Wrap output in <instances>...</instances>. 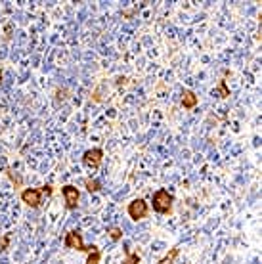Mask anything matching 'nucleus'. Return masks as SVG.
Returning a JSON list of instances; mask_svg holds the SVG:
<instances>
[{
	"label": "nucleus",
	"mask_w": 262,
	"mask_h": 264,
	"mask_svg": "<svg viewBox=\"0 0 262 264\" xmlns=\"http://www.w3.org/2000/svg\"><path fill=\"white\" fill-rule=\"evenodd\" d=\"M8 241H10V236L6 234V236L0 240V249H2V251H4V249H8Z\"/></svg>",
	"instance_id": "4468645a"
},
{
	"label": "nucleus",
	"mask_w": 262,
	"mask_h": 264,
	"mask_svg": "<svg viewBox=\"0 0 262 264\" xmlns=\"http://www.w3.org/2000/svg\"><path fill=\"white\" fill-rule=\"evenodd\" d=\"M8 176H10V178H12L14 182L18 184V186H21V178L18 176V174H14V170H8Z\"/></svg>",
	"instance_id": "2eb2a0df"
},
{
	"label": "nucleus",
	"mask_w": 262,
	"mask_h": 264,
	"mask_svg": "<svg viewBox=\"0 0 262 264\" xmlns=\"http://www.w3.org/2000/svg\"><path fill=\"white\" fill-rule=\"evenodd\" d=\"M182 105L186 109H193L197 105V96L191 92V90H184L182 92Z\"/></svg>",
	"instance_id": "0eeeda50"
},
{
	"label": "nucleus",
	"mask_w": 262,
	"mask_h": 264,
	"mask_svg": "<svg viewBox=\"0 0 262 264\" xmlns=\"http://www.w3.org/2000/svg\"><path fill=\"white\" fill-rule=\"evenodd\" d=\"M65 247H67V249H77V251H86V253L92 249V245L86 247V245L82 243V236L79 232H69V234L65 236Z\"/></svg>",
	"instance_id": "20e7f679"
},
{
	"label": "nucleus",
	"mask_w": 262,
	"mask_h": 264,
	"mask_svg": "<svg viewBox=\"0 0 262 264\" xmlns=\"http://www.w3.org/2000/svg\"><path fill=\"white\" fill-rule=\"evenodd\" d=\"M84 186H86L88 192H98V190H100V182H98V180H92V178H86V180H84Z\"/></svg>",
	"instance_id": "f8f14e48"
},
{
	"label": "nucleus",
	"mask_w": 262,
	"mask_h": 264,
	"mask_svg": "<svg viewBox=\"0 0 262 264\" xmlns=\"http://www.w3.org/2000/svg\"><path fill=\"white\" fill-rule=\"evenodd\" d=\"M61 193H63V197H65V205H67V209H75V207L79 205V197H81V193H79V190H77L75 186H65V188L61 190Z\"/></svg>",
	"instance_id": "423d86ee"
},
{
	"label": "nucleus",
	"mask_w": 262,
	"mask_h": 264,
	"mask_svg": "<svg viewBox=\"0 0 262 264\" xmlns=\"http://www.w3.org/2000/svg\"><path fill=\"white\" fill-rule=\"evenodd\" d=\"M153 209L157 213H168L172 209V195L167 190H159L153 193Z\"/></svg>",
	"instance_id": "f257e3e1"
},
{
	"label": "nucleus",
	"mask_w": 262,
	"mask_h": 264,
	"mask_svg": "<svg viewBox=\"0 0 262 264\" xmlns=\"http://www.w3.org/2000/svg\"><path fill=\"white\" fill-rule=\"evenodd\" d=\"M128 215H130L132 220L145 218V215H147V203L143 199H134L132 203L128 205Z\"/></svg>",
	"instance_id": "f03ea898"
},
{
	"label": "nucleus",
	"mask_w": 262,
	"mask_h": 264,
	"mask_svg": "<svg viewBox=\"0 0 262 264\" xmlns=\"http://www.w3.org/2000/svg\"><path fill=\"white\" fill-rule=\"evenodd\" d=\"M100 257H101L100 249H98L96 245H92V249L88 251V259H86V264H98V263H100Z\"/></svg>",
	"instance_id": "6e6552de"
},
{
	"label": "nucleus",
	"mask_w": 262,
	"mask_h": 264,
	"mask_svg": "<svg viewBox=\"0 0 262 264\" xmlns=\"http://www.w3.org/2000/svg\"><path fill=\"white\" fill-rule=\"evenodd\" d=\"M101 159H103V151L101 149H88L82 155V161H84V165L88 168H98L101 165Z\"/></svg>",
	"instance_id": "39448f33"
},
{
	"label": "nucleus",
	"mask_w": 262,
	"mask_h": 264,
	"mask_svg": "<svg viewBox=\"0 0 262 264\" xmlns=\"http://www.w3.org/2000/svg\"><path fill=\"white\" fill-rule=\"evenodd\" d=\"M42 193L50 195V193H52V188H50V186H44V188H42Z\"/></svg>",
	"instance_id": "dca6fc26"
},
{
	"label": "nucleus",
	"mask_w": 262,
	"mask_h": 264,
	"mask_svg": "<svg viewBox=\"0 0 262 264\" xmlns=\"http://www.w3.org/2000/svg\"><path fill=\"white\" fill-rule=\"evenodd\" d=\"M107 234H109V238H111L113 241H119V240L122 238V230H121V228H117V226L107 228Z\"/></svg>",
	"instance_id": "9b49d317"
},
{
	"label": "nucleus",
	"mask_w": 262,
	"mask_h": 264,
	"mask_svg": "<svg viewBox=\"0 0 262 264\" xmlns=\"http://www.w3.org/2000/svg\"><path fill=\"white\" fill-rule=\"evenodd\" d=\"M214 96H220V98H228L230 96V90H228V84H226V81H220V86L213 92Z\"/></svg>",
	"instance_id": "9d476101"
},
{
	"label": "nucleus",
	"mask_w": 262,
	"mask_h": 264,
	"mask_svg": "<svg viewBox=\"0 0 262 264\" xmlns=\"http://www.w3.org/2000/svg\"><path fill=\"white\" fill-rule=\"evenodd\" d=\"M122 264H140V257H138V255H132V253H130V255H128V257H126V259L122 261Z\"/></svg>",
	"instance_id": "ddd939ff"
},
{
	"label": "nucleus",
	"mask_w": 262,
	"mask_h": 264,
	"mask_svg": "<svg viewBox=\"0 0 262 264\" xmlns=\"http://www.w3.org/2000/svg\"><path fill=\"white\" fill-rule=\"evenodd\" d=\"M21 201L27 203L29 207H33V209H37L42 203V192L41 190H33V188L23 190L21 192Z\"/></svg>",
	"instance_id": "7ed1b4c3"
},
{
	"label": "nucleus",
	"mask_w": 262,
	"mask_h": 264,
	"mask_svg": "<svg viewBox=\"0 0 262 264\" xmlns=\"http://www.w3.org/2000/svg\"><path fill=\"white\" fill-rule=\"evenodd\" d=\"M178 253H180V249L178 247H174V249H170V253L167 255V257H163L161 261H159V264H172L174 261H176V257H178Z\"/></svg>",
	"instance_id": "1a4fd4ad"
},
{
	"label": "nucleus",
	"mask_w": 262,
	"mask_h": 264,
	"mask_svg": "<svg viewBox=\"0 0 262 264\" xmlns=\"http://www.w3.org/2000/svg\"><path fill=\"white\" fill-rule=\"evenodd\" d=\"M0 81H2V73H0Z\"/></svg>",
	"instance_id": "f3484780"
}]
</instances>
